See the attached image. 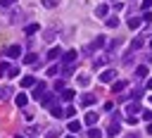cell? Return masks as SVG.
Returning <instances> with one entry per match:
<instances>
[{"mask_svg":"<svg viewBox=\"0 0 152 138\" xmlns=\"http://www.w3.org/2000/svg\"><path fill=\"white\" fill-rule=\"evenodd\" d=\"M78 83H81L83 88H86V86H90V76H88V74H81V76H78Z\"/></svg>","mask_w":152,"mask_h":138,"instance_id":"cell-28","label":"cell"},{"mask_svg":"<svg viewBox=\"0 0 152 138\" xmlns=\"http://www.w3.org/2000/svg\"><path fill=\"white\" fill-rule=\"evenodd\" d=\"M57 5V0H43V7H48V10H52Z\"/></svg>","mask_w":152,"mask_h":138,"instance_id":"cell-31","label":"cell"},{"mask_svg":"<svg viewBox=\"0 0 152 138\" xmlns=\"http://www.w3.org/2000/svg\"><path fill=\"white\" fill-rule=\"evenodd\" d=\"M119 133H121V121H119V112H116L112 124L107 126V136H119Z\"/></svg>","mask_w":152,"mask_h":138,"instance_id":"cell-2","label":"cell"},{"mask_svg":"<svg viewBox=\"0 0 152 138\" xmlns=\"http://www.w3.org/2000/svg\"><path fill=\"white\" fill-rule=\"evenodd\" d=\"M140 24H142V19H140V17H131V19H128V26H131L133 31H135V29H138Z\"/></svg>","mask_w":152,"mask_h":138,"instance_id":"cell-17","label":"cell"},{"mask_svg":"<svg viewBox=\"0 0 152 138\" xmlns=\"http://www.w3.org/2000/svg\"><path fill=\"white\" fill-rule=\"evenodd\" d=\"M64 114H66V117H74V114H76V109H74V107H66V109H64Z\"/></svg>","mask_w":152,"mask_h":138,"instance_id":"cell-35","label":"cell"},{"mask_svg":"<svg viewBox=\"0 0 152 138\" xmlns=\"http://www.w3.org/2000/svg\"><path fill=\"white\" fill-rule=\"evenodd\" d=\"M142 119L145 121H152V112H142Z\"/></svg>","mask_w":152,"mask_h":138,"instance_id":"cell-38","label":"cell"},{"mask_svg":"<svg viewBox=\"0 0 152 138\" xmlns=\"http://www.w3.org/2000/svg\"><path fill=\"white\" fill-rule=\"evenodd\" d=\"M17 74H19L17 67H10V69H7V76H17Z\"/></svg>","mask_w":152,"mask_h":138,"instance_id":"cell-33","label":"cell"},{"mask_svg":"<svg viewBox=\"0 0 152 138\" xmlns=\"http://www.w3.org/2000/svg\"><path fill=\"white\" fill-rule=\"evenodd\" d=\"M76 57H78L76 50H66V52L62 55V62H64V64H71V62H76Z\"/></svg>","mask_w":152,"mask_h":138,"instance_id":"cell-6","label":"cell"},{"mask_svg":"<svg viewBox=\"0 0 152 138\" xmlns=\"http://www.w3.org/2000/svg\"><path fill=\"white\" fill-rule=\"evenodd\" d=\"M95 14L97 17H107V5H97L95 7Z\"/></svg>","mask_w":152,"mask_h":138,"instance_id":"cell-26","label":"cell"},{"mask_svg":"<svg viewBox=\"0 0 152 138\" xmlns=\"http://www.w3.org/2000/svg\"><path fill=\"white\" fill-rule=\"evenodd\" d=\"M114 76H116V71H114V69H107V71H102V74H100V81H102V83H112V81H114Z\"/></svg>","mask_w":152,"mask_h":138,"instance_id":"cell-7","label":"cell"},{"mask_svg":"<svg viewBox=\"0 0 152 138\" xmlns=\"http://www.w3.org/2000/svg\"><path fill=\"white\" fill-rule=\"evenodd\" d=\"M7 69H10V64H7V62H0V76L7 74Z\"/></svg>","mask_w":152,"mask_h":138,"instance_id":"cell-32","label":"cell"},{"mask_svg":"<svg viewBox=\"0 0 152 138\" xmlns=\"http://www.w3.org/2000/svg\"><path fill=\"white\" fill-rule=\"evenodd\" d=\"M109 62V55H97L95 59H93V67L97 69V67H102V64H107Z\"/></svg>","mask_w":152,"mask_h":138,"instance_id":"cell-10","label":"cell"},{"mask_svg":"<svg viewBox=\"0 0 152 138\" xmlns=\"http://www.w3.org/2000/svg\"><path fill=\"white\" fill-rule=\"evenodd\" d=\"M138 112H140V102H138V100H131V102L126 105V114L133 117V114H138Z\"/></svg>","mask_w":152,"mask_h":138,"instance_id":"cell-5","label":"cell"},{"mask_svg":"<svg viewBox=\"0 0 152 138\" xmlns=\"http://www.w3.org/2000/svg\"><path fill=\"white\" fill-rule=\"evenodd\" d=\"M21 17H24V14H21V10H12V12L5 17V21H7V24H17Z\"/></svg>","mask_w":152,"mask_h":138,"instance_id":"cell-4","label":"cell"},{"mask_svg":"<svg viewBox=\"0 0 152 138\" xmlns=\"http://www.w3.org/2000/svg\"><path fill=\"white\" fill-rule=\"evenodd\" d=\"M57 71H59V67H55V64H52V67H50V69H48V76H55V74H57Z\"/></svg>","mask_w":152,"mask_h":138,"instance_id":"cell-34","label":"cell"},{"mask_svg":"<svg viewBox=\"0 0 152 138\" xmlns=\"http://www.w3.org/2000/svg\"><path fill=\"white\" fill-rule=\"evenodd\" d=\"M38 29H40L38 24H26V29H24V31H26V36H31V33H36Z\"/></svg>","mask_w":152,"mask_h":138,"instance_id":"cell-27","label":"cell"},{"mask_svg":"<svg viewBox=\"0 0 152 138\" xmlns=\"http://www.w3.org/2000/svg\"><path fill=\"white\" fill-rule=\"evenodd\" d=\"M126 124H133V126H135V124H138V117H126Z\"/></svg>","mask_w":152,"mask_h":138,"instance_id":"cell-36","label":"cell"},{"mask_svg":"<svg viewBox=\"0 0 152 138\" xmlns=\"http://www.w3.org/2000/svg\"><path fill=\"white\" fill-rule=\"evenodd\" d=\"M147 133H150V136H152V121H150V124H147Z\"/></svg>","mask_w":152,"mask_h":138,"instance_id":"cell-40","label":"cell"},{"mask_svg":"<svg viewBox=\"0 0 152 138\" xmlns=\"http://www.w3.org/2000/svg\"><path fill=\"white\" fill-rule=\"evenodd\" d=\"M150 7H152V0H145L142 2V10H150Z\"/></svg>","mask_w":152,"mask_h":138,"instance_id":"cell-39","label":"cell"},{"mask_svg":"<svg viewBox=\"0 0 152 138\" xmlns=\"http://www.w3.org/2000/svg\"><path fill=\"white\" fill-rule=\"evenodd\" d=\"M36 59H38V57H36V55H33V52H28V55H26V57H24V64H31V67H33V64H38V62H36Z\"/></svg>","mask_w":152,"mask_h":138,"instance_id":"cell-22","label":"cell"},{"mask_svg":"<svg viewBox=\"0 0 152 138\" xmlns=\"http://www.w3.org/2000/svg\"><path fill=\"white\" fill-rule=\"evenodd\" d=\"M150 102H152V98H150Z\"/></svg>","mask_w":152,"mask_h":138,"instance_id":"cell-44","label":"cell"},{"mask_svg":"<svg viewBox=\"0 0 152 138\" xmlns=\"http://www.w3.org/2000/svg\"><path fill=\"white\" fill-rule=\"evenodd\" d=\"M135 76L145 79V76H147V67H145V64H138V67H135Z\"/></svg>","mask_w":152,"mask_h":138,"instance_id":"cell-19","label":"cell"},{"mask_svg":"<svg viewBox=\"0 0 152 138\" xmlns=\"http://www.w3.org/2000/svg\"><path fill=\"white\" fill-rule=\"evenodd\" d=\"M43 93H45V83H36V88H33V95H36V98H40Z\"/></svg>","mask_w":152,"mask_h":138,"instance_id":"cell-23","label":"cell"},{"mask_svg":"<svg viewBox=\"0 0 152 138\" xmlns=\"http://www.w3.org/2000/svg\"><path fill=\"white\" fill-rule=\"evenodd\" d=\"M14 102H17L19 107H26V102H28V95H26V93H19V95L14 98Z\"/></svg>","mask_w":152,"mask_h":138,"instance_id":"cell-12","label":"cell"},{"mask_svg":"<svg viewBox=\"0 0 152 138\" xmlns=\"http://www.w3.org/2000/svg\"><path fill=\"white\" fill-rule=\"evenodd\" d=\"M140 45H142V38H135V40H133V43H131V50H138V48H140Z\"/></svg>","mask_w":152,"mask_h":138,"instance_id":"cell-30","label":"cell"},{"mask_svg":"<svg viewBox=\"0 0 152 138\" xmlns=\"http://www.w3.org/2000/svg\"><path fill=\"white\" fill-rule=\"evenodd\" d=\"M55 88H57V90H59V88H62V90H64V79H59V81H57V83H55Z\"/></svg>","mask_w":152,"mask_h":138,"instance_id":"cell-37","label":"cell"},{"mask_svg":"<svg viewBox=\"0 0 152 138\" xmlns=\"http://www.w3.org/2000/svg\"><path fill=\"white\" fill-rule=\"evenodd\" d=\"M69 131H71V133H78V131H81V121L71 119V121H69Z\"/></svg>","mask_w":152,"mask_h":138,"instance_id":"cell-21","label":"cell"},{"mask_svg":"<svg viewBox=\"0 0 152 138\" xmlns=\"http://www.w3.org/2000/svg\"><path fill=\"white\" fill-rule=\"evenodd\" d=\"M5 55L14 59V57H19V55H21V48H19V45H10V48L5 50Z\"/></svg>","mask_w":152,"mask_h":138,"instance_id":"cell-9","label":"cell"},{"mask_svg":"<svg viewBox=\"0 0 152 138\" xmlns=\"http://www.w3.org/2000/svg\"><path fill=\"white\" fill-rule=\"evenodd\" d=\"M95 100H97V98H95L93 93H83V95H81V105H83V107H90V105H95Z\"/></svg>","mask_w":152,"mask_h":138,"instance_id":"cell-8","label":"cell"},{"mask_svg":"<svg viewBox=\"0 0 152 138\" xmlns=\"http://www.w3.org/2000/svg\"><path fill=\"white\" fill-rule=\"evenodd\" d=\"M147 88H150V90H152V79H150V81H147Z\"/></svg>","mask_w":152,"mask_h":138,"instance_id":"cell-41","label":"cell"},{"mask_svg":"<svg viewBox=\"0 0 152 138\" xmlns=\"http://www.w3.org/2000/svg\"><path fill=\"white\" fill-rule=\"evenodd\" d=\"M126 86H128V83H126V81H124V79H121V81H116V83H114V86H112V90H114V95H116V93H121V90H124V88H126Z\"/></svg>","mask_w":152,"mask_h":138,"instance_id":"cell-15","label":"cell"},{"mask_svg":"<svg viewBox=\"0 0 152 138\" xmlns=\"http://www.w3.org/2000/svg\"><path fill=\"white\" fill-rule=\"evenodd\" d=\"M86 124H88V126H95V124H97V114H95V112H88V114H86Z\"/></svg>","mask_w":152,"mask_h":138,"instance_id":"cell-16","label":"cell"},{"mask_svg":"<svg viewBox=\"0 0 152 138\" xmlns=\"http://www.w3.org/2000/svg\"><path fill=\"white\" fill-rule=\"evenodd\" d=\"M150 48H152V38H150Z\"/></svg>","mask_w":152,"mask_h":138,"instance_id":"cell-43","label":"cell"},{"mask_svg":"<svg viewBox=\"0 0 152 138\" xmlns=\"http://www.w3.org/2000/svg\"><path fill=\"white\" fill-rule=\"evenodd\" d=\"M50 112H52V117H64V109H62L59 105H52V107H50Z\"/></svg>","mask_w":152,"mask_h":138,"instance_id":"cell-24","label":"cell"},{"mask_svg":"<svg viewBox=\"0 0 152 138\" xmlns=\"http://www.w3.org/2000/svg\"><path fill=\"white\" fill-rule=\"evenodd\" d=\"M88 138H102V131H100V128H95V126H90V131H88Z\"/></svg>","mask_w":152,"mask_h":138,"instance_id":"cell-25","label":"cell"},{"mask_svg":"<svg viewBox=\"0 0 152 138\" xmlns=\"http://www.w3.org/2000/svg\"><path fill=\"white\" fill-rule=\"evenodd\" d=\"M64 138H76V136H64Z\"/></svg>","mask_w":152,"mask_h":138,"instance_id":"cell-42","label":"cell"},{"mask_svg":"<svg viewBox=\"0 0 152 138\" xmlns=\"http://www.w3.org/2000/svg\"><path fill=\"white\" fill-rule=\"evenodd\" d=\"M74 95H76V93H74L71 88H64V90H62V100H64V102H71Z\"/></svg>","mask_w":152,"mask_h":138,"instance_id":"cell-11","label":"cell"},{"mask_svg":"<svg viewBox=\"0 0 152 138\" xmlns=\"http://www.w3.org/2000/svg\"><path fill=\"white\" fill-rule=\"evenodd\" d=\"M104 24H107L109 29H116V26H119V17H114V14H112V17H107V19H104Z\"/></svg>","mask_w":152,"mask_h":138,"instance_id":"cell-14","label":"cell"},{"mask_svg":"<svg viewBox=\"0 0 152 138\" xmlns=\"http://www.w3.org/2000/svg\"><path fill=\"white\" fill-rule=\"evenodd\" d=\"M59 55H62V50H59V48H50V50H48V59H57Z\"/></svg>","mask_w":152,"mask_h":138,"instance_id":"cell-18","label":"cell"},{"mask_svg":"<svg viewBox=\"0 0 152 138\" xmlns=\"http://www.w3.org/2000/svg\"><path fill=\"white\" fill-rule=\"evenodd\" d=\"M21 86H24V88L36 86V79H33V76H21Z\"/></svg>","mask_w":152,"mask_h":138,"instance_id":"cell-20","label":"cell"},{"mask_svg":"<svg viewBox=\"0 0 152 138\" xmlns=\"http://www.w3.org/2000/svg\"><path fill=\"white\" fill-rule=\"evenodd\" d=\"M104 45H107V38H104V36H97L90 45H86V48H83V52H86V55H90L93 50H100V48H104Z\"/></svg>","mask_w":152,"mask_h":138,"instance_id":"cell-1","label":"cell"},{"mask_svg":"<svg viewBox=\"0 0 152 138\" xmlns=\"http://www.w3.org/2000/svg\"><path fill=\"white\" fill-rule=\"evenodd\" d=\"M38 102H40V107H52V105H55V95H52V93H43V95L38 98Z\"/></svg>","mask_w":152,"mask_h":138,"instance_id":"cell-3","label":"cell"},{"mask_svg":"<svg viewBox=\"0 0 152 138\" xmlns=\"http://www.w3.org/2000/svg\"><path fill=\"white\" fill-rule=\"evenodd\" d=\"M10 95H12V88H10V86H0V102L7 100Z\"/></svg>","mask_w":152,"mask_h":138,"instance_id":"cell-13","label":"cell"},{"mask_svg":"<svg viewBox=\"0 0 152 138\" xmlns=\"http://www.w3.org/2000/svg\"><path fill=\"white\" fill-rule=\"evenodd\" d=\"M14 2H17V0H0V10H10Z\"/></svg>","mask_w":152,"mask_h":138,"instance_id":"cell-29","label":"cell"}]
</instances>
